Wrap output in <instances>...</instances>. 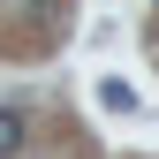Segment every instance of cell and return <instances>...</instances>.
I'll list each match as a JSON object with an SVG mask.
<instances>
[{"label": "cell", "mask_w": 159, "mask_h": 159, "mask_svg": "<svg viewBox=\"0 0 159 159\" xmlns=\"http://www.w3.org/2000/svg\"><path fill=\"white\" fill-rule=\"evenodd\" d=\"M98 106L106 114H136V91L121 84V76H98Z\"/></svg>", "instance_id": "cell-1"}, {"label": "cell", "mask_w": 159, "mask_h": 159, "mask_svg": "<svg viewBox=\"0 0 159 159\" xmlns=\"http://www.w3.org/2000/svg\"><path fill=\"white\" fill-rule=\"evenodd\" d=\"M15 152H23V114L0 106V159H15Z\"/></svg>", "instance_id": "cell-2"}]
</instances>
